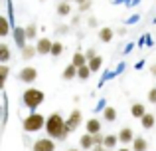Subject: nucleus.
Wrapping results in <instances>:
<instances>
[{"label": "nucleus", "mask_w": 156, "mask_h": 151, "mask_svg": "<svg viewBox=\"0 0 156 151\" xmlns=\"http://www.w3.org/2000/svg\"><path fill=\"white\" fill-rule=\"evenodd\" d=\"M46 131H48L50 137H53V139H65V137L71 133L69 127L65 125V119L57 111L51 113V115L46 119Z\"/></svg>", "instance_id": "f257e3e1"}, {"label": "nucleus", "mask_w": 156, "mask_h": 151, "mask_svg": "<svg viewBox=\"0 0 156 151\" xmlns=\"http://www.w3.org/2000/svg\"><path fill=\"white\" fill-rule=\"evenodd\" d=\"M44 100H46V93H44L42 89H38V88H28L26 92L22 93V101H24V105H26L28 109L40 108V105L44 104Z\"/></svg>", "instance_id": "f03ea898"}, {"label": "nucleus", "mask_w": 156, "mask_h": 151, "mask_svg": "<svg viewBox=\"0 0 156 151\" xmlns=\"http://www.w3.org/2000/svg\"><path fill=\"white\" fill-rule=\"evenodd\" d=\"M22 125H24V131H28V133L40 131V129H46V117L38 111H32L28 117H24Z\"/></svg>", "instance_id": "7ed1b4c3"}, {"label": "nucleus", "mask_w": 156, "mask_h": 151, "mask_svg": "<svg viewBox=\"0 0 156 151\" xmlns=\"http://www.w3.org/2000/svg\"><path fill=\"white\" fill-rule=\"evenodd\" d=\"M18 77H20V81L32 84V81H36V77H38V70L32 68V66H26V68H22V70L18 72Z\"/></svg>", "instance_id": "20e7f679"}, {"label": "nucleus", "mask_w": 156, "mask_h": 151, "mask_svg": "<svg viewBox=\"0 0 156 151\" xmlns=\"http://www.w3.org/2000/svg\"><path fill=\"white\" fill-rule=\"evenodd\" d=\"M51 139H48V137L38 139L34 145H32V151H55V141H51Z\"/></svg>", "instance_id": "39448f33"}, {"label": "nucleus", "mask_w": 156, "mask_h": 151, "mask_svg": "<svg viewBox=\"0 0 156 151\" xmlns=\"http://www.w3.org/2000/svg\"><path fill=\"white\" fill-rule=\"evenodd\" d=\"M83 121V115H81V109H73L71 113H69V117L65 119V125L69 127V131H73V129H77V125Z\"/></svg>", "instance_id": "423d86ee"}, {"label": "nucleus", "mask_w": 156, "mask_h": 151, "mask_svg": "<svg viewBox=\"0 0 156 151\" xmlns=\"http://www.w3.org/2000/svg\"><path fill=\"white\" fill-rule=\"evenodd\" d=\"M51 46H53V42L50 38H40L38 40V44H36V48H38V54H42V56H48L51 52Z\"/></svg>", "instance_id": "0eeeda50"}, {"label": "nucleus", "mask_w": 156, "mask_h": 151, "mask_svg": "<svg viewBox=\"0 0 156 151\" xmlns=\"http://www.w3.org/2000/svg\"><path fill=\"white\" fill-rule=\"evenodd\" d=\"M119 141H121L122 145L133 143V141H134V133H133V129H130V127H122L121 131H119Z\"/></svg>", "instance_id": "6e6552de"}, {"label": "nucleus", "mask_w": 156, "mask_h": 151, "mask_svg": "<svg viewBox=\"0 0 156 151\" xmlns=\"http://www.w3.org/2000/svg\"><path fill=\"white\" fill-rule=\"evenodd\" d=\"M79 147L81 149H93L95 147V141H93V133H85V135H81L79 139Z\"/></svg>", "instance_id": "1a4fd4ad"}, {"label": "nucleus", "mask_w": 156, "mask_h": 151, "mask_svg": "<svg viewBox=\"0 0 156 151\" xmlns=\"http://www.w3.org/2000/svg\"><path fill=\"white\" fill-rule=\"evenodd\" d=\"M85 129H87L89 133H93V135H95V133L101 131V121L95 119V117H93V119H87V123H85Z\"/></svg>", "instance_id": "9d476101"}, {"label": "nucleus", "mask_w": 156, "mask_h": 151, "mask_svg": "<svg viewBox=\"0 0 156 151\" xmlns=\"http://www.w3.org/2000/svg\"><path fill=\"white\" fill-rule=\"evenodd\" d=\"M57 14L59 16H69L71 14V4H69V0H61L59 4H57Z\"/></svg>", "instance_id": "9b49d317"}, {"label": "nucleus", "mask_w": 156, "mask_h": 151, "mask_svg": "<svg viewBox=\"0 0 156 151\" xmlns=\"http://www.w3.org/2000/svg\"><path fill=\"white\" fill-rule=\"evenodd\" d=\"M14 40L18 42V46L20 48H24L26 46V28H16V32H14Z\"/></svg>", "instance_id": "f8f14e48"}, {"label": "nucleus", "mask_w": 156, "mask_h": 151, "mask_svg": "<svg viewBox=\"0 0 156 151\" xmlns=\"http://www.w3.org/2000/svg\"><path fill=\"white\" fill-rule=\"evenodd\" d=\"M87 62H89V60H87V56H85L83 52H79V50H77L75 54H73V60H71V64H73V66L81 68V66H85Z\"/></svg>", "instance_id": "ddd939ff"}, {"label": "nucleus", "mask_w": 156, "mask_h": 151, "mask_svg": "<svg viewBox=\"0 0 156 151\" xmlns=\"http://www.w3.org/2000/svg\"><path fill=\"white\" fill-rule=\"evenodd\" d=\"M144 113H146V109H144V105H142V104H138V101H136V104L130 105V115H133V117L140 119V117L144 115Z\"/></svg>", "instance_id": "4468645a"}, {"label": "nucleus", "mask_w": 156, "mask_h": 151, "mask_svg": "<svg viewBox=\"0 0 156 151\" xmlns=\"http://www.w3.org/2000/svg\"><path fill=\"white\" fill-rule=\"evenodd\" d=\"M148 149V141L144 137H134L133 141V151H146Z\"/></svg>", "instance_id": "2eb2a0df"}, {"label": "nucleus", "mask_w": 156, "mask_h": 151, "mask_svg": "<svg viewBox=\"0 0 156 151\" xmlns=\"http://www.w3.org/2000/svg\"><path fill=\"white\" fill-rule=\"evenodd\" d=\"M117 143H121V141H119V133H117V135H113V133H111V135H105V143L103 145L107 149H115Z\"/></svg>", "instance_id": "dca6fc26"}, {"label": "nucleus", "mask_w": 156, "mask_h": 151, "mask_svg": "<svg viewBox=\"0 0 156 151\" xmlns=\"http://www.w3.org/2000/svg\"><path fill=\"white\" fill-rule=\"evenodd\" d=\"M61 77H63V80H73V77H77V66L69 64V66L63 70V74H61Z\"/></svg>", "instance_id": "f3484780"}, {"label": "nucleus", "mask_w": 156, "mask_h": 151, "mask_svg": "<svg viewBox=\"0 0 156 151\" xmlns=\"http://www.w3.org/2000/svg\"><path fill=\"white\" fill-rule=\"evenodd\" d=\"M91 74H93V70L89 68V64L77 68V77H79V80H89V76H91Z\"/></svg>", "instance_id": "a211bd4d"}, {"label": "nucleus", "mask_w": 156, "mask_h": 151, "mask_svg": "<svg viewBox=\"0 0 156 151\" xmlns=\"http://www.w3.org/2000/svg\"><path fill=\"white\" fill-rule=\"evenodd\" d=\"M140 123L144 129H152L154 127V115L152 113H144V115L140 117Z\"/></svg>", "instance_id": "6ab92c4d"}, {"label": "nucleus", "mask_w": 156, "mask_h": 151, "mask_svg": "<svg viewBox=\"0 0 156 151\" xmlns=\"http://www.w3.org/2000/svg\"><path fill=\"white\" fill-rule=\"evenodd\" d=\"M36 54H38V48L36 46H24L22 48V58L24 60H32Z\"/></svg>", "instance_id": "aec40b11"}, {"label": "nucleus", "mask_w": 156, "mask_h": 151, "mask_svg": "<svg viewBox=\"0 0 156 151\" xmlns=\"http://www.w3.org/2000/svg\"><path fill=\"white\" fill-rule=\"evenodd\" d=\"M113 36H115V32L111 30V28H101V30H99V40H101V42H111Z\"/></svg>", "instance_id": "412c9836"}, {"label": "nucleus", "mask_w": 156, "mask_h": 151, "mask_svg": "<svg viewBox=\"0 0 156 151\" xmlns=\"http://www.w3.org/2000/svg\"><path fill=\"white\" fill-rule=\"evenodd\" d=\"M87 64H89V68L93 70V74H95V72H99L101 66H103V58H101V56H95V58H91Z\"/></svg>", "instance_id": "4be33fe9"}, {"label": "nucleus", "mask_w": 156, "mask_h": 151, "mask_svg": "<svg viewBox=\"0 0 156 151\" xmlns=\"http://www.w3.org/2000/svg\"><path fill=\"white\" fill-rule=\"evenodd\" d=\"M61 54H63V44H61V42H53L50 56H51V58H59Z\"/></svg>", "instance_id": "5701e85b"}, {"label": "nucleus", "mask_w": 156, "mask_h": 151, "mask_svg": "<svg viewBox=\"0 0 156 151\" xmlns=\"http://www.w3.org/2000/svg\"><path fill=\"white\" fill-rule=\"evenodd\" d=\"M103 115H105V119H107V121H115V119H117V109L109 105V108H105V109H103Z\"/></svg>", "instance_id": "b1692460"}, {"label": "nucleus", "mask_w": 156, "mask_h": 151, "mask_svg": "<svg viewBox=\"0 0 156 151\" xmlns=\"http://www.w3.org/2000/svg\"><path fill=\"white\" fill-rule=\"evenodd\" d=\"M8 60H10V50H8L6 44H0V62L6 64Z\"/></svg>", "instance_id": "393cba45"}, {"label": "nucleus", "mask_w": 156, "mask_h": 151, "mask_svg": "<svg viewBox=\"0 0 156 151\" xmlns=\"http://www.w3.org/2000/svg\"><path fill=\"white\" fill-rule=\"evenodd\" d=\"M36 36H38V28H36V24L26 26V38H28V40H34Z\"/></svg>", "instance_id": "a878e982"}, {"label": "nucleus", "mask_w": 156, "mask_h": 151, "mask_svg": "<svg viewBox=\"0 0 156 151\" xmlns=\"http://www.w3.org/2000/svg\"><path fill=\"white\" fill-rule=\"evenodd\" d=\"M6 34H8V20L0 18V36H6Z\"/></svg>", "instance_id": "bb28decb"}, {"label": "nucleus", "mask_w": 156, "mask_h": 151, "mask_svg": "<svg viewBox=\"0 0 156 151\" xmlns=\"http://www.w3.org/2000/svg\"><path fill=\"white\" fill-rule=\"evenodd\" d=\"M0 76H2L0 80H2V84H4V81H6V77H8V66H6V64H2V66H0Z\"/></svg>", "instance_id": "cd10ccee"}, {"label": "nucleus", "mask_w": 156, "mask_h": 151, "mask_svg": "<svg viewBox=\"0 0 156 151\" xmlns=\"http://www.w3.org/2000/svg\"><path fill=\"white\" fill-rule=\"evenodd\" d=\"M89 8H91V2H89V0H85V2H81V4H79V14H81V12H87Z\"/></svg>", "instance_id": "c85d7f7f"}, {"label": "nucleus", "mask_w": 156, "mask_h": 151, "mask_svg": "<svg viewBox=\"0 0 156 151\" xmlns=\"http://www.w3.org/2000/svg\"><path fill=\"white\" fill-rule=\"evenodd\" d=\"M148 101H150V104H156V88H152L148 92Z\"/></svg>", "instance_id": "c756f323"}, {"label": "nucleus", "mask_w": 156, "mask_h": 151, "mask_svg": "<svg viewBox=\"0 0 156 151\" xmlns=\"http://www.w3.org/2000/svg\"><path fill=\"white\" fill-rule=\"evenodd\" d=\"M85 56H87V60H91V58H95V50H93V48H91V50H87V52H85Z\"/></svg>", "instance_id": "7c9ffc66"}, {"label": "nucleus", "mask_w": 156, "mask_h": 151, "mask_svg": "<svg viewBox=\"0 0 156 151\" xmlns=\"http://www.w3.org/2000/svg\"><path fill=\"white\" fill-rule=\"evenodd\" d=\"M67 30H69L67 26H59V28H57V34H65V32H67Z\"/></svg>", "instance_id": "2f4dec72"}, {"label": "nucleus", "mask_w": 156, "mask_h": 151, "mask_svg": "<svg viewBox=\"0 0 156 151\" xmlns=\"http://www.w3.org/2000/svg\"><path fill=\"white\" fill-rule=\"evenodd\" d=\"M93 151H107V147H105V145H95Z\"/></svg>", "instance_id": "473e14b6"}, {"label": "nucleus", "mask_w": 156, "mask_h": 151, "mask_svg": "<svg viewBox=\"0 0 156 151\" xmlns=\"http://www.w3.org/2000/svg\"><path fill=\"white\" fill-rule=\"evenodd\" d=\"M89 26H91V28L97 26V18H89Z\"/></svg>", "instance_id": "72a5a7b5"}, {"label": "nucleus", "mask_w": 156, "mask_h": 151, "mask_svg": "<svg viewBox=\"0 0 156 151\" xmlns=\"http://www.w3.org/2000/svg\"><path fill=\"white\" fill-rule=\"evenodd\" d=\"M150 72H152V76H156V64H152V66H150Z\"/></svg>", "instance_id": "f704fd0d"}, {"label": "nucleus", "mask_w": 156, "mask_h": 151, "mask_svg": "<svg viewBox=\"0 0 156 151\" xmlns=\"http://www.w3.org/2000/svg\"><path fill=\"white\" fill-rule=\"evenodd\" d=\"M117 151H130V149H129V147L125 145V147H121V149H117Z\"/></svg>", "instance_id": "c9c22d12"}, {"label": "nucleus", "mask_w": 156, "mask_h": 151, "mask_svg": "<svg viewBox=\"0 0 156 151\" xmlns=\"http://www.w3.org/2000/svg\"><path fill=\"white\" fill-rule=\"evenodd\" d=\"M75 2H77V4H81V2H85V0H75Z\"/></svg>", "instance_id": "e433bc0d"}, {"label": "nucleus", "mask_w": 156, "mask_h": 151, "mask_svg": "<svg viewBox=\"0 0 156 151\" xmlns=\"http://www.w3.org/2000/svg\"><path fill=\"white\" fill-rule=\"evenodd\" d=\"M69 151H79V149H75V147H73V149H69Z\"/></svg>", "instance_id": "4c0bfd02"}, {"label": "nucleus", "mask_w": 156, "mask_h": 151, "mask_svg": "<svg viewBox=\"0 0 156 151\" xmlns=\"http://www.w3.org/2000/svg\"><path fill=\"white\" fill-rule=\"evenodd\" d=\"M69 2H71V0H69Z\"/></svg>", "instance_id": "58836bf2"}]
</instances>
